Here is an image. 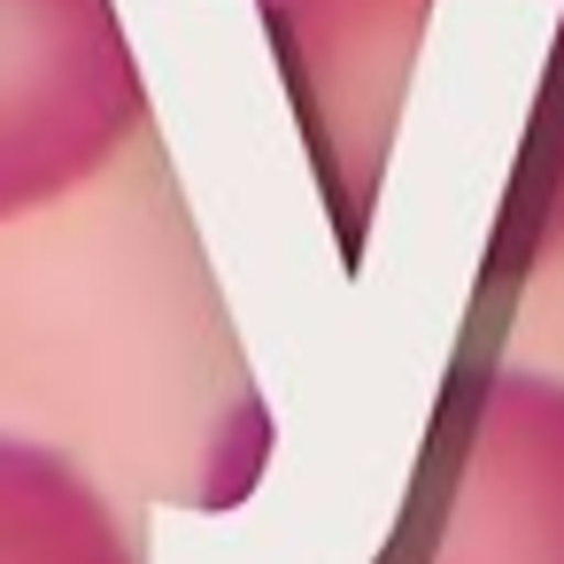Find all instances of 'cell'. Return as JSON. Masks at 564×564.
<instances>
[{"label":"cell","mask_w":564,"mask_h":564,"mask_svg":"<svg viewBox=\"0 0 564 564\" xmlns=\"http://www.w3.org/2000/svg\"><path fill=\"white\" fill-rule=\"evenodd\" d=\"M379 564H564V379L487 371L456 387Z\"/></svg>","instance_id":"obj_1"},{"label":"cell","mask_w":564,"mask_h":564,"mask_svg":"<svg viewBox=\"0 0 564 564\" xmlns=\"http://www.w3.org/2000/svg\"><path fill=\"white\" fill-rule=\"evenodd\" d=\"M256 9L279 47L286 101L310 140V171L325 186L340 256L356 263L379 217L402 101L433 32V0H256Z\"/></svg>","instance_id":"obj_2"},{"label":"cell","mask_w":564,"mask_h":564,"mask_svg":"<svg viewBox=\"0 0 564 564\" xmlns=\"http://www.w3.org/2000/svg\"><path fill=\"white\" fill-rule=\"evenodd\" d=\"M140 124L109 0H0V225L86 186Z\"/></svg>","instance_id":"obj_3"},{"label":"cell","mask_w":564,"mask_h":564,"mask_svg":"<svg viewBox=\"0 0 564 564\" xmlns=\"http://www.w3.org/2000/svg\"><path fill=\"white\" fill-rule=\"evenodd\" d=\"M0 564H140L109 495L55 448L0 433Z\"/></svg>","instance_id":"obj_4"}]
</instances>
